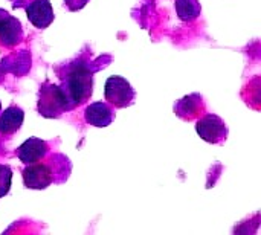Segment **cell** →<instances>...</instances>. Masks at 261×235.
I'll use <instances>...</instances> for the list:
<instances>
[{"instance_id": "9c48e42d", "label": "cell", "mask_w": 261, "mask_h": 235, "mask_svg": "<svg viewBox=\"0 0 261 235\" xmlns=\"http://www.w3.org/2000/svg\"><path fill=\"white\" fill-rule=\"evenodd\" d=\"M174 112L184 121H193V119L202 116L205 113V102H203L202 95L191 93V95L182 98L180 101L176 102Z\"/></svg>"}, {"instance_id": "8992f818", "label": "cell", "mask_w": 261, "mask_h": 235, "mask_svg": "<svg viewBox=\"0 0 261 235\" xmlns=\"http://www.w3.org/2000/svg\"><path fill=\"white\" fill-rule=\"evenodd\" d=\"M23 40L21 23L12 17L8 11L0 9V44L5 47H14Z\"/></svg>"}, {"instance_id": "2e32d148", "label": "cell", "mask_w": 261, "mask_h": 235, "mask_svg": "<svg viewBox=\"0 0 261 235\" xmlns=\"http://www.w3.org/2000/svg\"><path fill=\"white\" fill-rule=\"evenodd\" d=\"M0 110H2V102H0Z\"/></svg>"}, {"instance_id": "5bb4252c", "label": "cell", "mask_w": 261, "mask_h": 235, "mask_svg": "<svg viewBox=\"0 0 261 235\" xmlns=\"http://www.w3.org/2000/svg\"><path fill=\"white\" fill-rule=\"evenodd\" d=\"M11 182H12V170L8 165L0 164V199L9 193Z\"/></svg>"}, {"instance_id": "ba28073f", "label": "cell", "mask_w": 261, "mask_h": 235, "mask_svg": "<svg viewBox=\"0 0 261 235\" xmlns=\"http://www.w3.org/2000/svg\"><path fill=\"white\" fill-rule=\"evenodd\" d=\"M84 119L89 125L93 127H107L115 119V112L110 104L107 102H92L84 110Z\"/></svg>"}, {"instance_id": "7a4b0ae2", "label": "cell", "mask_w": 261, "mask_h": 235, "mask_svg": "<svg viewBox=\"0 0 261 235\" xmlns=\"http://www.w3.org/2000/svg\"><path fill=\"white\" fill-rule=\"evenodd\" d=\"M37 110L44 118H60L63 113L70 112L67 101L60 89L58 84L52 83H43L38 92V106Z\"/></svg>"}, {"instance_id": "6da1fadb", "label": "cell", "mask_w": 261, "mask_h": 235, "mask_svg": "<svg viewBox=\"0 0 261 235\" xmlns=\"http://www.w3.org/2000/svg\"><path fill=\"white\" fill-rule=\"evenodd\" d=\"M99 67H92L89 63L76 61L67 66L66 75L61 76L60 89L67 101L69 110H73L75 107L84 104L93 92V73Z\"/></svg>"}, {"instance_id": "8fae6325", "label": "cell", "mask_w": 261, "mask_h": 235, "mask_svg": "<svg viewBox=\"0 0 261 235\" xmlns=\"http://www.w3.org/2000/svg\"><path fill=\"white\" fill-rule=\"evenodd\" d=\"M24 119V113L18 106L8 107L3 113H0V135L9 136L20 130Z\"/></svg>"}, {"instance_id": "4fadbf2b", "label": "cell", "mask_w": 261, "mask_h": 235, "mask_svg": "<svg viewBox=\"0 0 261 235\" xmlns=\"http://www.w3.org/2000/svg\"><path fill=\"white\" fill-rule=\"evenodd\" d=\"M47 165L50 167V171H52V174H54V179H55V174H57V173L63 174L64 180L69 177L70 168L66 170V165H69V159H67L66 156H63V154H54V156L49 159Z\"/></svg>"}, {"instance_id": "7c38bea8", "label": "cell", "mask_w": 261, "mask_h": 235, "mask_svg": "<svg viewBox=\"0 0 261 235\" xmlns=\"http://www.w3.org/2000/svg\"><path fill=\"white\" fill-rule=\"evenodd\" d=\"M176 12L182 21H193L200 15L202 6L199 0H176Z\"/></svg>"}, {"instance_id": "30bf717a", "label": "cell", "mask_w": 261, "mask_h": 235, "mask_svg": "<svg viewBox=\"0 0 261 235\" xmlns=\"http://www.w3.org/2000/svg\"><path fill=\"white\" fill-rule=\"evenodd\" d=\"M47 151H49V147L44 141L38 138H29L17 148V156L24 165H28V164L40 162L41 159H44Z\"/></svg>"}, {"instance_id": "5b68a950", "label": "cell", "mask_w": 261, "mask_h": 235, "mask_svg": "<svg viewBox=\"0 0 261 235\" xmlns=\"http://www.w3.org/2000/svg\"><path fill=\"white\" fill-rule=\"evenodd\" d=\"M23 182L28 190H46L54 182V174L47 164H28L23 170Z\"/></svg>"}, {"instance_id": "277c9868", "label": "cell", "mask_w": 261, "mask_h": 235, "mask_svg": "<svg viewBox=\"0 0 261 235\" xmlns=\"http://www.w3.org/2000/svg\"><path fill=\"white\" fill-rule=\"evenodd\" d=\"M196 132L208 144H222L228 138V127L225 121L214 113L200 116L196 122Z\"/></svg>"}, {"instance_id": "52a82bcc", "label": "cell", "mask_w": 261, "mask_h": 235, "mask_svg": "<svg viewBox=\"0 0 261 235\" xmlns=\"http://www.w3.org/2000/svg\"><path fill=\"white\" fill-rule=\"evenodd\" d=\"M24 11H26L28 20L38 29L47 28L54 21V17H55L52 3L49 0H34L24 8Z\"/></svg>"}, {"instance_id": "9a60e30c", "label": "cell", "mask_w": 261, "mask_h": 235, "mask_svg": "<svg viewBox=\"0 0 261 235\" xmlns=\"http://www.w3.org/2000/svg\"><path fill=\"white\" fill-rule=\"evenodd\" d=\"M89 0H64L66 6L70 9V11H78V9H83L86 5H87Z\"/></svg>"}, {"instance_id": "3957f363", "label": "cell", "mask_w": 261, "mask_h": 235, "mask_svg": "<svg viewBox=\"0 0 261 235\" xmlns=\"http://www.w3.org/2000/svg\"><path fill=\"white\" fill-rule=\"evenodd\" d=\"M135 95H136L135 89L125 78L122 76L107 78L104 86V96L110 106L116 109H125L133 104Z\"/></svg>"}]
</instances>
